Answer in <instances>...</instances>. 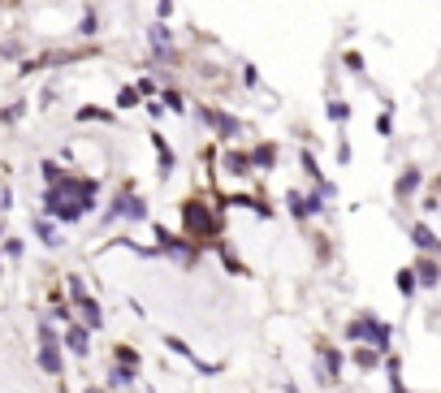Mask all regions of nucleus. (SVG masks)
I'll use <instances>...</instances> for the list:
<instances>
[{"label":"nucleus","mask_w":441,"mask_h":393,"mask_svg":"<svg viewBox=\"0 0 441 393\" xmlns=\"http://www.w3.org/2000/svg\"><path fill=\"white\" fill-rule=\"evenodd\" d=\"M182 234L204 242V247L225 238V199H217V194H190V199H182Z\"/></svg>","instance_id":"nucleus-1"},{"label":"nucleus","mask_w":441,"mask_h":393,"mask_svg":"<svg viewBox=\"0 0 441 393\" xmlns=\"http://www.w3.org/2000/svg\"><path fill=\"white\" fill-rule=\"evenodd\" d=\"M147 225H152V221H147ZM152 247H156V255L173 259V268H182V272H195L199 259H204V251H208L204 242L177 234V229H165V225H152Z\"/></svg>","instance_id":"nucleus-2"},{"label":"nucleus","mask_w":441,"mask_h":393,"mask_svg":"<svg viewBox=\"0 0 441 393\" xmlns=\"http://www.w3.org/2000/svg\"><path fill=\"white\" fill-rule=\"evenodd\" d=\"M342 341H351V346H355V341H368V346H377V350L385 354V350H389V341H394V324L381 320L377 311L359 307L355 316L342 324Z\"/></svg>","instance_id":"nucleus-3"},{"label":"nucleus","mask_w":441,"mask_h":393,"mask_svg":"<svg viewBox=\"0 0 441 393\" xmlns=\"http://www.w3.org/2000/svg\"><path fill=\"white\" fill-rule=\"evenodd\" d=\"M57 190L65 194V199H74L78 208L87 212V216H91V212H100V203H104V199H100V177H87V173H74V169L61 173Z\"/></svg>","instance_id":"nucleus-4"},{"label":"nucleus","mask_w":441,"mask_h":393,"mask_svg":"<svg viewBox=\"0 0 441 393\" xmlns=\"http://www.w3.org/2000/svg\"><path fill=\"white\" fill-rule=\"evenodd\" d=\"M190 112H195V121L208 125L221 143H234L242 130H247V125H242V117H234V112H225V108H212V104H190Z\"/></svg>","instance_id":"nucleus-5"},{"label":"nucleus","mask_w":441,"mask_h":393,"mask_svg":"<svg viewBox=\"0 0 441 393\" xmlns=\"http://www.w3.org/2000/svg\"><path fill=\"white\" fill-rule=\"evenodd\" d=\"M342 367H346V354H342V346H333V341H316V363H312V372H316V385L320 389H333L337 381H342Z\"/></svg>","instance_id":"nucleus-6"},{"label":"nucleus","mask_w":441,"mask_h":393,"mask_svg":"<svg viewBox=\"0 0 441 393\" xmlns=\"http://www.w3.org/2000/svg\"><path fill=\"white\" fill-rule=\"evenodd\" d=\"M286 212L299 225H307L312 216H324V212H329V199L320 194V186H307V190L294 186V190H286Z\"/></svg>","instance_id":"nucleus-7"},{"label":"nucleus","mask_w":441,"mask_h":393,"mask_svg":"<svg viewBox=\"0 0 441 393\" xmlns=\"http://www.w3.org/2000/svg\"><path fill=\"white\" fill-rule=\"evenodd\" d=\"M39 212H43V216H52L57 225H78V221H87V212L78 208L74 199H65L57 186H43V194H39Z\"/></svg>","instance_id":"nucleus-8"},{"label":"nucleus","mask_w":441,"mask_h":393,"mask_svg":"<svg viewBox=\"0 0 441 393\" xmlns=\"http://www.w3.org/2000/svg\"><path fill=\"white\" fill-rule=\"evenodd\" d=\"M91 329L83 320H70V324H61V350L65 354H74V359H91Z\"/></svg>","instance_id":"nucleus-9"},{"label":"nucleus","mask_w":441,"mask_h":393,"mask_svg":"<svg viewBox=\"0 0 441 393\" xmlns=\"http://www.w3.org/2000/svg\"><path fill=\"white\" fill-rule=\"evenodd\" d=\"M424 182H429V177H424V165H402L398 177H394V203H411L424 190Z\"/></svg>","instance_id":"nucleus-10"},{"label":"nucleus","mask_w":441,"mask_h":393,"mask_svg":"<svg viewBox=\"0 0 441 393\" xmlns=\"http://www.w3.org/2000/svg\"><path fill=\"white\" fill-rule=\"evenodd\" d=\"M70 307H74V320H83L91 333L104 329V307H100V299H95L91 290H83L78 299H70Z\"/></svg>","instance_id":"nucleus-11"},{"label":"nucleus","mask_w":441,"mask_h":393,"mask_svg":"<svg viewBox=\"0 0 441 393\" xmlns=\"http://www.w3.org/2000/svg\"><path fill=\"white\" fill-rule=\"evenodd\" d=\"M406 238H411V247L424 251V255H441V234L429 225V216H420L411 221V229H406Z\"/></svg>","instance_id":"nucleus-12"},{"label":"nucleus","mask_w":441,"mask_h":393,"mask_svg":"<svg viewBox=\"0 0 441 393\" xmlns=\"http://www.w3.org/2000/svg\"><path fill=\"white\" fill-rule=\"evenodd\" d=\"M411 272H415V285L420 290H437L441 285V255H415L411 259Z\"/></svg>","instance_id":"nucleus-13"},{"label":"nucleus","mask_w":441,"mask_h":393,"mask_svg":"<svg viewBox=\"0 0 441 393\" xmlns=\"http://www.w3.org/2000/svg\"><path fill=\"white\" fill-rule=\"evenodd\" d=\"M247 160H251V173H273L277 160H282V147H277L273 139H264V143L247 147Z\"/></svg>","instance_id":"nucleus-14"},{"label":"nucleus","mask_w":441,"mask_h":393,"mask_svg":"<svg viewBox=\"0 0 441 393\" xmlns=\"http://www.w3.org/2000/svg\"><path fill=\"white\" fill-rule=\"evenodd\" d=\"M225 208H247L251 216H259V221H273V216H277V208H273L268 199H259V194H247V190L225 194Z\"/></svg>","instance_id":"nucleus-15"},{"label":"nucleus","mask_w":441,"mask_h":393,"mask_svg":"<svg viewBox=\"0 0 441 393\" xmlns=\"http://www.w3.org/2000/svg\"><path fill=\"white\" fill-rule=\"evenodd\" d=\"M147 143H152V152H156V160H160V177H173V169H177V152H173V143L160 134L156 125L147 130Z\"/></svg>","instance_id":"nucleus-16"},{"label":"nucleus","mask_w":441,"mask_h":393,"mask_svg":"<svg viewBox=\"0 0 441 393\" xmlns=\"http://www.w3.org/2000/svg\"><path fill=\"white\" fill-rule=\"evenodd\" d=\"M35 367L48 376V381H61L65 376V350L61 346H35Z\"/></svg>","instance_id":"nucleus-17"},{"label":"nucleus","mask_w":441,"mask_h":393,"mask_svg":"<svg viewBox=\"0 0 441 393\" xmlns=\"http://www.w3.org/2000/svg\"><path fill=\"white\" fill-rule=\"evenodd\" d=\"M30 234H35V238L43 242L48 251H61V247H65V234H61V225H57L52 216H43V212H39L35 221H30Z\"/></svg>","instance_id":"nucleus-18"},{"label":"nucleus","mask_w":441,"mask_h":393,"mask_svg":"<svg viewBox=\"0 0 441 393\" xmlns=\"http://www.w3.org/2000/svg\"><path fill=\"white\" fill-rule=\"evenodd\" d=\"M135 385H139V367H126V363H108L104 389H112V393H130Z\"/></svg>","instance_id":"nucleus-19"},{"label":"nucleus","mask_w":441,"mask_h":393,"mask_svg":"<svg viewBox=\"0 0 441 393\" xmlns=\"http://www.w3.org/2000/svg\"><path fill=\"white\" fill-rule=\"evenodd\" d=\"M221 173H225V177H247V173H251L247 147H225V152H221Z\"/></svg>","instance_id":"nucleus-20"},{"label":"nucleus","mask_w":441,"mask_h":393,"mask_svg":"<svg viewBox=\"0 0 441 393\" xmlns=\"http://www.w3.org/2000/svg\"><path fill=\"white\" fill-rule=\"evenodd\" d=\"M381 372H385V381H389V393H411V389H406V381H402V354L385 350V359H381Z\"/></svg>","instance_id":"nucleus-21"},{"label":"nucleus","mask_w":441,"mask_h":393,"mask_svg":"<svg viewBox=\"0 0 441 393\" xmlns=\"http://www.w3.org/2000/svg\"><path fill=\"white\" fill-rule=\"evenodd\" d=\"M117 117H121V112H112V108H100V104H83V108H78L74 112V121L78 125H117Z\"/></svg>","instance_id":"nucleus-22"},{"label":"nucleus","mask_w":441,"mask_h":393,"mask_svg":"<svg viewBox=\"0 0 441 393\" xmlns=\"http://www.w3.org/2000/svg\"><path fill=\"white\" fill-rule=\"evenodd\" d=\"M381 350L377 346H368V341H355V354H351V363H355V372H381Z\"/></svg>","instance_id":"nucleus-23"},{"label":"nucleus","mask_w":441,"mask_h":393,"mask_svg":"<svg viewBox=\"0 0 441 393\" xmlns=\"http://www.w3.org/2000/svg\"><path fill=\"white\" fill-rule=\"evenodd\" d=\"M212 247H217V255H221V264H225V272H230V276H251V268L242 264V255L230 251V242H225V238H217Z\"/></svg>","instance_id":"nucleus-24"},{"label":"nucleus","mask_w":441,"mask_h":393,"mask_svg":"<svg viewBox=\"0 0 441 393\" xmlns=\"http://www.w3.org/2000/svg\"><path fill=\"white\" fill-rule=\"evenodd\" d=\"M0 259H5V264H22L26 259V238L22 234H5L0 238Z\"/></svg>","instance_id":"nucleus-25"},{"label":"nucleus","mask_w":441,"mask_h":393,"mask_svg":"<svg viewBox=\"0 0 441 393\" xmlns=\"http://www.w3.org/2000/svg\"><path fill=\"white\" fill-rule=\"evenodd\" d=\"M156 100L165 104V112H177V117H186V112H190V104H186V95L177 91V87H165V83H160V91H156Z\"/></svg>","instance_id":"nucleus-26"},{"label":"nucleus","mask_w":441,"mask_h":393,"mask_svg":"<svg viewBox=\"0 0 441 393\" xmlns=\"http://www.w3.org/2000/svg\"><path fill=\"white\" fill-rule=\"evenodd\" d=\"M394 290L402 294L406 303H415V294H420V285H415V272H411V264H402V268L394 272Z\"/></svg>","instance_id":"nucleus-27"},{"label":"nucleus","mask_w":441,"mask_h":393,"mask_svg":"<svg viewBox=\"0 0 441 393\" xmlns=\"http://www.w3.org/2000/svg\"><path fill=\"white\" fill-rule=\"evenodd\" d=\"M139 104H143L139 87H135V83H126V87H117V100H112V112H135Z\"/></svg>","instance_id":"nucleus-28"},{"label":"nucleus","mask_w":441,"mask_h":393,"mask_svg":"<svg viewBox=\"0 0 441 393\" xmlns=\"http://www.w3.org/2000/svg\"><path fill=\"white\" fill-rule=\"evenodd\" d=\"M169 43H173V30H169L165 22H160V18H156L152 26H147V48H152V52H165V48H169Z\"/></svg>","instance_id":"nucleus-29"},{"label":"nucleus","mask_w":441,"mask_h":393,"mask_svg":"<svg viewBox=\"0 0 441 393\" xmlns=\"http://www.w3.org/2000/svg\"><path fill=\"white\" fill-rule=\"evenodd\" d=\"M299 169H303V177H307V186H316V182H324V169H320V160H316L312 152H307V147H303V152H299Z\"/></svg>","instance_id":"nucleus-30"},{"label":"nucleus","mask_w":441,"mask_h":393,"mask_svg":"<svg viewBox=\"0 0 441 393\" xmlns=\"http://www.w3.org/2000/svg\"><path fill=\"white\" fill-rule=\"evenodd\" d=\"M48 303H52L48 320H57V324H70V320H74V307H70V299H65L61 290H52V299H48Z\"/></svg>","instance_id":"nucleus-31"},{"label":"nucleus","mask_w":441,"mask_h":393,"mask_svg":"<svg viewBox=\"0 0 441 393\" xmlns=\"http://www.w3.org/2000/svg\"><path fill=\"white\" fill-rule=\"evenodd\" d=\"M112 363L143 367V354H139V346H130V341H117V346H112Z\"/></svg>","instance_id":"nucleus-32"},{"label":"nucleus","mask_w":441,"mask_h":393,"mask_svg":"<svg viewBox=\"0 0 441 393\" xmlns=\"http://www.w3.org/2000/svg\"><path fill=\"white\" fill-rule=\"evenodd\" d=\"M35 341H39V346H61V324L57 320H39V329H35Z\"/></svg>","instance_id":"nucleus-33"},{"label":"nucleus","mask_w":441,"mask_h":393,"mask_svg":"<svg viewBox=\"0 0 441 393\" xmlns=\"http://www.w3.org/2000/svg\"><path fill=\"white\" fill-rule=\"evenodd\" d=\"M26 112H30V104H26V100H13V104H5V108H0V125H5V130H13V125H18V121L26 117Z\"/></svg>","instance_id":"nucleus-34"},{"label":"nucleus","mask_w":441,"mask_h":393,"mask_svg":"<svg viewBox=\"0 0 441 393\" xmlns=\"http://www.w3.org/2000/svg\"><path fill=\"white\" fill-rule=\"evenodd\" d=\"M78 35H83V39H95V35H100V13H95V9H87L83 13V18H78Z\"/></svg>","instance_id":"nucleus-35"},{"label":"nucleus","mask_w":441,"mask_h":393,"mask_svg":"<svg viewBox=\"0 0 441 393\" xmlns=\"http://www.w3.org/2000/svg\"><path fill=\"white\" fill-rule=\"evenodd\" d=\"M61 173H65L61 160H52V156L39 160V177H43V186H57V182H61Z\"/></svg>","instance_id":"nucleus-36"},{"label":"nucleus","mask_w":441,"mask_h":393,"mask_svg":"<svg viewBox=\"0 0 441 393\" xmlns=\"http://www.w3.org/2000/svg\"><path fill=\"white\" fill-rule=\"evenodd\" d=\"M324 112H329L333 125H346V121H351V104H346V100H324Z\"/></svg>","instance_id":"nucleus-37"},{"label":"nucleus","mask_w":441,"mask_h":393,"mask_svg":"<svg viewBox=\"0 0 441 393\" xmlns=\"http://www.w3.org/2000/svg\"><path fill=\"white\" fill-rule=\"evenodd\" d=\"M160 341H165V350H169V354H177V359H186V363H190V359H195V350H190V346H186V341L177 337V333H165V337H160Z\"/></svg>","instance_id":"nucleus-38"},{"label":"nucleus","mask_w":441,"mask_h":393,"mask_svg":"<svg viewBox=\"0 0 441 393\" xmlns=\"http://www.w3.org/2000/svg\"><path fill=\"white\" fill-rule=\"evenodd\" d=\"M415 199H420V212H424V216H433V212H437V182H429V190H420Z\"/></svg>","instance_id":"nucleus-39"},{"label":"nucleus","mask_w":441,"mask_h":393,"mask_svg":"<svg viewBox=\"0 0 441 393\" xmlns=\"http://www.w3.org/2000/svg\"><path fill=\"white\" fill-rule=\"evenodd\" d=\"M342 65H346V74H364V70H368L364 57H359L355 48H346V52H342Z\"/></svg>","instance_id":"nucleus-40"},{"label":"nucleus","mask_w":441,"mask_h":393,"mask_svg":"<svg viewBox=\"0 0 441 393\" xmlns=\"http://www.w3.org/2000/svg\"><path fill=\"white\" fill-rule=\"evenodd\" d=\"M377 134L381 139H394V108H385L381 117H377Z\"/></svg>","instance_id":"nucleus-41"},{"label":"nucleus","mask_w":441,"mask_h":393,"mask_svg":"<svg viewBox=\"0 0 441 393\" xmlns=\"http://www.w3.org/2000/svg\"><path fill=\"white\" fill-rule=\"evenodd\" d=\"M83 290H87V281H83L78 272H70V276H65V299H78Z\"/></svg>","instance_id":"nucleus-42"},{"label":"nucleus","mask_w":441,"mask_h":393,"mask_svg":"<svg viewBox=\"0 0 441 393\" xmlns=\"http://www.w3.org/2000/svg\"><path fill=\"white\" fill-rule=\"evenodd\" d=\"M355 160V147H351V139L346 134H337V165H351Z\"/></svg>","instance_id":"nucleus-43"},{"label":"nucleus","mask_w":441,"mask_h":393,"mask_svg":"<svg viewBox=\"0 0 441 393\" xmlns=\"http://www.w3.org/2000/svg\"><path fill=\"white\" fill-rule=\"evenodd\" d=\"M135 87H139V95H143V100H147V95H156V91H160V83H156V78H147V74L139 78Z\"/></svg>","instance_id":"nucleus-44"},{"label":"nucleus","mask_w":441,"mask_h":393,"mask_svg":"<svg viewBox=\"0 0 441 393\" xmlns=\"http://www.w3.org/2000/svg\"><path fill=\"white\" fill-rule=\"evenodd\" d=\"M242 87H259V70H255V65H242Z\"/></svg>","instance_id":"nucleus-45"},{"label":"nucleus","mask_w":441,"mask_h":393,"mask_svg":"<svg viewBox=\"0 0 441 393\" xmlns=\"http://www.w3.org/2000/svg\"><path fill=\"white\" fill-rule=\"evenodd\" d=\"M13 212V186H0V216Z\"/></svg>","instance_id":"nucleus-46"},{"label":"nucleus","mask_w":441,"mask_h":393,"mask_svg":"<svg viewBox=\"0 0 441 393\" xmlns=\"http://www.w3.org/2000/svg\"><path fill=\"white\" fill-rule=\"evenodd\" d=\"M156 18H160V22L173 18V0H156Z\"/></svg>","instance_id":"nucleus-47"},{"label":"nucleus","mask_w":441,"mask_h":393,"mask_svg":"<svg viewBox=\"0 0 441 393\" xmlns=\"http://www.w3.org/2000/svg\"><path fill=\"white\" fill-rule=\"evenodd\" d=\"M22 5V0H0V13H5V9H18Z\"/></svg>","instance_id":"nucleus-48"},{"label":"nucleus","mask_w":441,"mask_h":393,"mask_svg":"<svg viewBox=\"0 0 441 393\" xmlns=\"http://www.w3.org/2000/svg\"><path fill=\"white\" fill-rule=\"evenodd\" d=\"M83 393H112V389H104V385H87Z\"/></svg>","instance_id":"nucleus-49"},{"label":"nucleus","mask_w":441,"mask_h":393,"mask_svg":"<svg viewBox=\"0 0 441 393\" xmlns=\"http://www.w3.org/2000/svg\"><path fill=\"white\" fill-rule=\"evenodd\" d=\"M9 234V225H5V216H0V238H5Z\"/></svg>","instance_id":"nucleus-50"},{"label":"nucleus","mask_w":441,"mask_h":393,"mask_svg":"<svg viewBox=\"0 0 441 393\" xmlns=\"http://www.w3.org/2000/svg\"><path fill=\"white\" fill-rule=\"evenodd\" d=\"M0 272H5V259H0Z\"/></svg>","instance_id":"nucleus-51"}]
</instances>
